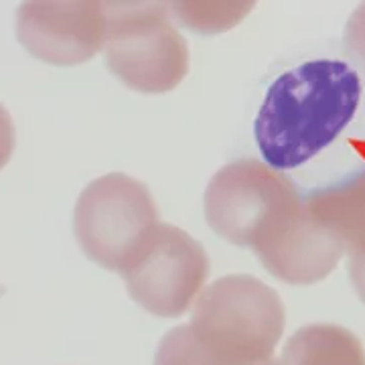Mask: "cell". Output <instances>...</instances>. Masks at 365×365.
Segmentation results:
<instances>
[{
    "label": "cell",
    "instance_id": "cell-1",
    "mask_svg": "<svg viewBox=\"0 0 365 365\" xmlns=\"http://www.w3.org/2000/svg\"><path fill=\"white\" fill-rule=\"evenodd\" d=\"M284 333L278 292L248 274L223 276L195 302L191 323L160 339L155 365H280L274 349Z\"/></svg>",
    "mask_w": 365,
    "mask_h": 365
},
{
    "label": "cell",
    "instance_id": "cell-2",
    "mask_svg": "<svg viewBox=\"0 0 365 365\" xmlns=\"http://www.w3.org/2000/svg\"><path fill=\"white\" fill-rule=\"evenodd\" d=\"M361 102V78L345 61L314 59L272 81L254 124L264 160L297 169L333 143Z\"/></svg>",
    "mask_w": 365,
    "mask_h": 365
},
{
    "label": "cell",
    "instance_id": "cell-3",
    "mask_svg": "<svg viewBox=\"0 0 365 365\" xmlns=\"http://www.w3.org/2000/svg\"><path fill=\"white\" fill-rule=\"evenodd\" d=\"M304 197L280 170L256 158L225 165L209 181L205 217L215 234L266 262L302 217Z\"/></svg>",
    "mask_w": 365,
    "mask_h": 365
},
{
    "label": "cell",
    "instance_id": "cell-4",
    "mask_svg": "<svg viewBox=\"0 0 365 365\" xmlns=\"http://www.w3.org/2000/svg\"><path fill=\"white\" fill-rule=\"evenodd\" d=\"M106 66L126 88L167 93L189 71V47L163 2H106Z\"/></svg>",
    "mask_w": 365,
    "mask_h": 365
},
{
    "label": "cell",
    "instance_id": "cell-5",
    "mask_svg": "<svg viewBox=\"0 0 365 365\" xmlns=\"http://www.w3.org/2000/svg\"><path fill=\"white\" fill-rule=\"evenodd\" d=\"M158 223L148 187L122 173L91 181L73 213L79 248L91 262L118 274L136 260Z\"/></svg>",
    "mask_w": 365,
    "mask_h": 365
},
{
    "label": "cell",
    "instance_id": "cell-6",
    "mask_svg": "<svg viewBox=\"0 0 365 365\" xmlns=\"http://www.w3.org/2000/svg\"><path fill=\"white\" fill-rule=\"evenodd\" d=\"M120 276L140 309L155 317L177 319L203 292L209 258L195 237L170 223H158L143 252Z\"/></svg>",
    "mask_w": 365,
    "mask_h": 365
},
{
    "label": "cell",
    "instance_id": "cell-7",
    "mask_svg": "<svg viewBox=\"0 0 365 365\" xmlns=\"http://www.w3.org/2000/svg\"><path fill=\"white\" fill-rule=\"evenodd\" d=\"M106 2H23L16 37L33 57L59 67L79 66L104 49Z\"/></svg>",
    "mask_w": 365,
    "mask_h": 365
},
{
    "label": "cell",
    "instance_id": "cell-8",
    "mask_svg": "<svg viewBox=\"0 0 365 365\" xmlns=\"http://www.w3.org/2000/svg\"><path fill=\"white\" fill-rule=\"evenodd\" d=\"M304 205L345 246L351 284L365 302V169L314 189L304 197Z\"/></svg>",
    "mask_w": 365,
    "mask_h": 365
},
{
    "label": "cell",
    "instance_id": "cell-9",
    "mask_svg": "<svg viewBox=\"0 0 365 365\" xmlns=\"http://www.w3.org/2000/svg\"><path fill=\"white\" fill-rule=\"evenodd\" d=\"M280 365H365V351L345 327L317 323L288 339Z\"/></svg>",
    "mask_w": 365,
    "mask_h": 365
},
{
    "label": "cell",
    "instance_id": "cell-10",
    "mask_svg": "<svg viewBox=\"0 0 365 365\" xmlns=\"http://www.w3.org/2000/svg\"><path fill=\"white\" fill-rule=\"evenodd\" d=\"M252 2H170L169 9L191 31L215 35L230 31L252 11Z\"/></svg>",
    "mask_w": 365,
    "mask_h": 365
},
{
    "label": "cell",
    "instance_id": "cell-11",
    "mask_svg": "<svg viewBox=\"0 0 365 365\" xmlns=\"http://www.w3.org/2000/svg\"><path fill=\"white\" fill-rule=\"evenodd\" d=\"M345 49L347 55L365 73V4L355 9L345 26Z\"/></svg>",
    "mask_w": 365,
    "mask_h": 365
}]
</instances>
